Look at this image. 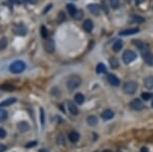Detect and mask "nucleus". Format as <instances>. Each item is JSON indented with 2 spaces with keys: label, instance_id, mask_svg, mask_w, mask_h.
Returning <instances> with one entry per match:
<instances>
[{
  "label": "nucleus",
  "instance_id": "42",
  "mask_svg": "<svg viewBox=\"0 0 153 152\" xmlns=\"http://www.w3.org/2000/svg\"><path fill=\"white\" fill-rule=\"evenodd\" d=\"M142 152H147V149H146V148H143V149H142Z\"/></svg>",
  "mask_w": 153,
  "mask_h": 152
},
{
  "label": "nucleus",
  "instance_id": "12",
  "mask_svg": "<svg viewBox=\"0 0 153 152\" xmlns=\"http://www.w3.org/2000/svg\"><path fill=\"white\" fill-rule=\"evenodd\" d=\"M144 86H145L146 89H148V90L153 89V77L152 76H148L144 79Z\"/></svg>",
  "mask_w": 153,
  "mask_h": 152
},
{
  "label": "nucleus",
  "instance_id": "43",
  "mask_svg": "<svg viewBox=\"0 0 153 152\" xmlns=\"http://www.w3.org/2000/svg\"><path fill=\"white\" fill-rule=\"evenodd\" d=\"M102 152H111V151H110V150H103Z\"/></svg>",
  "mask_w": 153,
  "mask_h": 152
},
{
  "label": "nucleus",
  "instance_id": "32",
  "mask_svg": "<svg viewBox=\"0 0 153 152\" xmlns=\"http://www.w3.org/2000/svg\"><path fill=\"white\" fill-rule=\"evenodd\" d=\"M56 142H57V144H59V145H64V143H66L64 142V137H63L62 135H58Z\"/></svg>",
  "mask_w": 153,
  "mask_h": 152
},
{
  "label": "nucleus",
  "instance_id": "23",
  "mask_svg": "<svg viewBox=\"0 0 153 152\" xmlns=\"http://www.w3.org/2000/svg\"><path fill=\"white\" fill-rule=\"evenodd\" d=\"M96 73H97V74H99V75L106 73V66H105V64H103V63L98 64V65L96 66Z\"/></svg>",
  "mask_w": 153,
  "mask_h": 152
},
{
  "label": "nucleus",
  "instance_id": "17",
  "mask_svg": "<svg viewBox=\"0 0 153 152\" xmlns=\"http://www.w3.org/2000/svg\"><path fill=\"white\" fill-rule=\"evenodd\" d=\"M68 138H70V141H71L72 143H77L79 141V139H80V134H79L78 132L74 131V132L70 133Z\"/></svg>",
  "mask_w": 153,
  "mask_h": 152
},
{
  "label": "nucleus",
  "instance_id": "14",
  "mask_svg": "<svg viewBox=\"0 0 153 152\" xmlns=\"http://www.w3.org/2000/svg\"><path fill=\"white\" fill-rule=\"evenodd\" d=\"M101 116L104 120H109L114 116V112L112 110H110V109H106V110H104L102 112Z\"/></svg>",
  "mask_w": 153,
  "mask_h": 152
},
{
  "label": "nucleus",
  "instance_id": "7",
  "mask_svg": "<svg viewBox=\"0 0 153 152\" xmlns=\"http://www.w3.org/2000/svg\"><path fill=\"white\" fill-rule=\"evenodd\" d=\"M45 50L48 53H53L55 50V43H54L53 39H48L45 42Z\"/></svg>",
  "mask_w": 153,
  "mask_h": 152
},
{
  "label": "nucleus",
  "instance_id": "4",
  "mask_svg": "<svg viewBox=\"0 0 153 152\" xmlns=\"http://www.w3.org/2000/svg\"><path fill=\"white\" fill-rule=\"evenodd\" d=\"M137 58V54L132 50H126L123 54V60L126 64H129L133 62Z\"/></svg>",
  "mask_w": 153,
  "mask_h": 152
},
{
  "label": "nucleus",
  "instance_id": "13",
  "mask_svg": "<svg viewBox=\"0 0 153 152\" xmlns=\"http://www.w3.org/2000/svg\"><path fill=\"white\" fill-rule=\"evenodd\" d=\"M84 30H85L87 33H91L93 31V28H94V25H93V22L91 20H86L84 22Z\"/></svg>",
  "mask_w": 153,
  "mask_h": 152
},
{
  "label": "nucleus",
  "instance_id": "22",
  "mask_svg": "<svg viewBox=\"0 0 153 152\" xmlns=\"http://www.w3.org/2000/svg\"><path fill=\"white\" fill-rule=\"evenodd\" d=\"M66 8H68V11L70 13V15H71L72 17H74V15H75V13H77V10H78L75 5L72 4V3H68V4L66 5Z\"/></svg>",
  "mask_w": 153,
  "mask_h": 152
},
{
  "label": "nucleus",
  "instance_id": "29",
  "mask_svg": "<svg viewBox=\"0 0 153 152\" xmlns=\"http://www.w3.org/2000/svg\"><path fill=\"white\" fill-rule=\"evenodd\" d=\"M132 20L134 22H143L144 19L140 15H132Z\"/></svg>",
  "mask_w": 153,
  "mask_h": 152
},
{
  "label": "nucleus",
  "instance_id": "20",
  "mask_svg": "<svg viewBox=\"0 0 153 152\" xmlns=\"http://www.w3.org/2000/svg\"><path fill=\"white\" fill-rule=\"evenodd\" d=\"M7 118H8L7 111L5 110V109H3V108H0V123H4Z\"/></svg>",
  "mask_w": 153,
  "mask_h": 152
},
{
  "label": "nucleus",
  "instance_id": "28",
  "mask_svg": "<svg viewBox=\"0 0 153 152\" xmlns=\"http://www.w3.org/2000/svg\"><path fill=\"white\" fill-rule=\"evenodd\" d=\"M109 3H110L111 8H113V9H117V8H119V0H109Z\"/></svg>",
  "mask_w": 153,
  "mask_h": 152
},
{
  "label": "nucleus",
  "instance_id": "24",
  "mask_svg": "<svg viewBox=\"0 0 153 152\" xmlns=\"http://www.w3.org/2000/svg\"><path fill=\"white\" fill-rule=\"evenodd\" d=\"M109 63H110V66H111V69H115L119 67V60H117L115 57H112V58L109 59Z\"/></svg>",
  "mask_w": 153,
  "mask_h": 152
},
{
  "label": "nucleus",
  "instance_id": "21",
  "mask_svg": "<svg viewBox=\"0 0 153 152\" xmlns=\"http://www.w3.org/2000/svg\"><path fill=\"white\" fill-rule=\"evenodd\" d=\"M75 101L78 104H83L84 101H85V96L83 95L82 93H77L75 95Z\"/></svg>",
  "mask_w": 153,
  "mask_h": 152
},
{
  "label": "nucleus",
  "instance_id": "31",
  "mask_svg": "<svg viewBox=\"0 0 153 152\" xmlns=\"http://www.w3.org/2000/svg\"><path fill=\"white\" fill-rule=\"evenodd\" d=\"M41 35L43 38H47V36H48V31H47V29L44 26L41 27Z\"/></svg>",
  "mask_w": 153,
  "mask_h": 152
},
{
  "label": "nucleus",
  "instance_id": "33",
  "mask_svg": "<svg viewBox=\"0 0 153 152\" xmlns=\"http://www.w3.org/2000/svg\"><path fill=\"white\" fill-rule=\"evenodd\" d=\"M64 20H66V15H64V13L60 11V13H58V22H63Z\"/></svg>",
  "mask_w": 153,
  "mask_h": 152
},
{
  "label": "nucleus",
  "instance_id": "5",
  "mask_svg": "<svg viewBox=\"0 0 153 152\" xmlns=\"http://www.w3.org/2000/svg\"><path fill=\"white\" fill-rule=\"evenodd\" d=\"M12 32L15 33V35H17V36H25L27 34L28 30L26 26L20 24V25H15V27L12 28Z\"/></svg>",
  "mask_w": 153,
  "mask_h": 152
},
{
  "label": "nucleus",
  "instance_id": "39",
  "mask_svg": "<svg viewBox=\"0 0 153 152\" xmlns=\"http://www.w3.org/2000/svg\"><path fill=\"white\" fill-rule=\"evenodd\" d=\"M6 146L5 145H2V144H0V152H4L5 150H6Z\"/></svg>",
  "mask_w": 153,
  "mask_h": 152
},
{
  "label": "nucleus",
  "instance_id": "27",
  "mask_svg": "<svg viewBox=\"0 0 153 152\" xmlns=\"http://www.w3.org/2000/svg\"><path fill=\"white\" fill-rule=\"evenodd\" d=\"M152 97H153L152 94H151V93H147V92H144V93L141 94V98L143 99V100H145V101L150 100Z\"/></svg>",
  "mask_w": 153,
  "mask_h": 152
},
{
  "label": "nucleus",
  "instance_id": "9",
  "mask_svg": "<svg viewBox=\"0 0 153 152\" xmlns=\"http://www.w3.org/2000/svg\"><path fill=\"white\" fill-rule=\"evenodd\" d=\"M107 82L111 85V86H114V87H117L119 85V83H121V81L119 80V78H117V77L114 76V75L110 74L107 76Z\"/></svg>",
  "mask_w": 153,
  "mask_h": 152
},
{
  "label": "nucleus",
  "instance_id": "36",
  "mask_svg": "<svg viewBox=\"0 0 153 152\" xmlns=\"http://www.w3.org/2000/svg\"><path fill=\"white\" fill-rule=\"evenodd\" d=\"M25 2L30 3V4H36L38 2V0H25Z\"/></svg>",
  "mask_w": 153,
  "mask_h": 152
},
{
  "label": "nucleus",
  "instance_id": "40",
  "mask_svg": "<svg viewBox=\"0 0 153 152\" xmlns=\"http://www.w3.org/2000/svg\"><path fill=\"white\" fill-rule=\"evenodd\" d=\"M8 1L12 4H19L20 3V0H8Z\"/></svg>",
  "mask_w": 153,
  "mask_h": 152
},
{
  "label": "nucleus",
  "instance_id": "6",
  "mask_svg": "<svg viewBox=\"0 0 153 152\" xmlns=\"http://www.w3.org/2000/svg\"><path fill=\"white\" fill-rule=\"evenodd\" d=\"M130 107H131L132 109H134V110L140 111L144 108V103L142 102L140 99H134V100L131 101V103H130Z\"/></svg>",
  "mask_w": 153,
  "mask_h": 152
},
{
  "label": "nucleus",
  "instance_id": "19",
  "mask_svg": "<svg viewBox=\"0 0 153 152\" xmlns=\"http://www.w3.org/2000/svg\"><path fill=\"white\" fill-rule=\"evenodd\" d=\"M123 46H124V43H123L122 40H117V41L114 42L113 46H112V49H113L114 52H119V51H121Z\"/></svg>",
  "mask_w": 153,
  "mask_h": 152
},
{
  "label": "nucleus",
  "instance_id": "37",
  "mask_svg": "<svg viewBox=\"0 0 153 152\" xmlns=\"http://www.w3.org/2000/svg\"><path fill=\"white\" fill-rule=\"evenodd\" d=\"M36 145H37L36 142H32V143H29V144L26 145V147H27V148H32L33 146H36Z\"/></svg>",
  "mask_w": 153,
  "mask_h": 152
},
{
  "label": "nucleus",
  "instance_id": "3",
  "mask_svg": "<svg viewBox=\"0 0 153 152\" xmlns=\"http://www.w3.org/2000/svg\"><path fill=\"white\" fill-rule=\"evenodd\" d=\"M137 89H138V84L136 82H127L126 84L123 87V90L126 94H129V95H133V94L136 93Z\"/></svg>",
  "mask_w": 153,
  "mask_h": 152
},
{
  "label": "nucleus",
  "instance_id": "1",
  "mask_svg": "<svg viewBox=\"0 0 153 152\" xmlns=\"http://www.w3.org/2000/svg\"><path fill=\"white\" fill-rule=\"evenodd\" d=\"M81 83H82V79L79 76H77V75H73V76H71L68 79L66 87L70 91H74L80 86Z\"/></svg>",
  "mask_w": 153,
  "mask_h": 152
},
{
  "label": "nucleus",
  "instance_id": "16",
  "mask_svg": "<svg viewBox=\"0 0 153 152\" xmlns=\"http://www.w3.org/2000/svg\"><path fill=\"white\" fill-rule=\"evenodd\" d=\"M17 102V99L13 98V97H10V98H7L6 100L2 101V102L0 103V107L3 108L5 107V106H10L11 104H13V103Z\"/></svg>",
  "mask_w": 153,
  "mask_h": 152
},
{
  "label": "nucleus",
  "instance_id": "26",
  "mask_svg": "<svg viewBox=\"0 0 153 152\" xmlns=\"http://www.w3.org/2000/svg\"><path fill=\"white\" fill-rule=\"evenodd\" d=\"M0 89H2V90H4V91H13L15 88V86H12L10 84H3V85L0 86Z\"/></svg>",
  "mask_w": 153,
  "mask_h": 152
},
{
  "label": "nucleus",
  "instance_id": "35",
  "mask_svg": "<svg viewBox=\"0 0 153 152\" xmlns=\"http://www.w3.org/2000/svg\"><path fill=\"white\" fill-rule=\"evenodd\" d=\"M45 114H44V110L43 109H41V124L42 126H44V123H45Z\"/></svg>",
  "mask_w": 153,
  "mask_h": 152
},
{
  "label": "nucleus",
  "instance_id": "15",
  "mask_svg": "<svg viewBox=\"0 0 153 152\" xmlns=\"http://www.w3.org/2000/svg\"><path fill=\"white\" fill-rule=\"evenodd\" d=\"M68 111H70V113H71L72 115H75V116L78 115V113H79L78 106L73 102H68Z\"/></svg>",
  "mask_w": 153,
  "mask_h": 152
},
{
  "label": "nucleus",
  "instance_id": "45",
  "mask_svg": "<svg viewBox=\"0 0 153 152\" xmlns=\"http://www.w3.org/2000/svg\"><path fill=\"white\" fill-rule=\"evenodd\" d=\"M152 107H153V101H152Z\"/></svg>",
  "mask_w": 153,
  "mask_h": 152
},
{
  "label": "nucleus",
  "instance_id": "11",
  "mask_svg": "<svg viewBox=\"0 0 153 152\" xmlns=\"http://www.w3.org/2000/svg\"><path fill=\"white\" fill-rule=\"evenodd\" d=\"M17 130L22 133H26L30 130V126L27 122H21L17 124Z\"/></svg>",
  "mask_w": 153,
  "mask_h": 152
},
{
  "label": "nucleus",
  "instance_id": "25",
  "mask_svg": "<svg viewBox=\"0 0 153 152\" xmlns=\"http://www.w3.org/2000/svg\"><path fill=\"white\" fill-rule=\"evenodd\" d=\"M7 47V38L2 37L0 39V50H4Z\"/></svg>",
  "mask_w": 153,
  "mask_h": 152
},
{
  "label": "nucleus",
  "instance_id": "10",
  "mask_svg": "<svg viewBox=\"0 0 153 152\" xmlns=\"http://www.w3.org/2000/svg\"><path fill=\"white\" fill-rule=\"evenodd\" d=\"M139 31H140L139 28H132V29L124 30V31H122V32H119V35H121V36H130V35L137 34Z\"/></svg>",
  "mask_w": 153,
  "mask_h": 152
},
{
  "label": "nucleus",
  "instance_id": "2",
  "mask_svg": "<svg viewBox=\"0 0 153 152\" xmlns=\"http://www.w3.org/2000/svg\"><path fill=\"white\" fill-rule=\"evenodd\" d=\"M26 69V63L22 60H17L9 65V71L12 74H21Z\"/></svg>",
  "mask_w": 153,
  "mask_h": 152
},
{
  "label": "nucleus",
  "instance_id": "30",
  "mask_svg": "<svg viewBox=\"0 0 153 152\" xmlns=\"http://www.w3.org/2000/svg\"><path fill=\"white\" fill-rule=\"evenodd\" d=\"M83 15H84V13H83L82 10H77V13H75V15H74V19H76V20H81L83 17Z\"/></svg>",
  "mask_w": 153,
  "mask_h": 152
},
{
  "label": "nucleus",
  "instance_id": "38",
  "mask_svg": "<svg viewBox=\"0 0 153 152\" xmlns=\"http://www.w3.org/2000/svg\"><path fill=\"white\" fill-rule=\"evenodd\" d=\"M51 7H52V4H49L48 6H46V7H45V9H44V11H43V13H44V15H45V13H46L47 11H49Z\"/></svg>",
  "mask_w": 153,
  "mask_h": 152
},
{
  "label": "nucleus",
  "instance_id": "44",
  "mask_svg": "<svg viewBox=\"0 0 153 152\" xmlns=\"http://www.w3.org/2000/svg\"><path fill=\"white\" fill-rule=\"evenodd\" d=\"M39 152H47V151H46V150H40Z\"/></svg>",
  "mask_w": 153,
  "mask_h": 152
},
{
  "label": "nucleus",
  "instance_id": "8",
  "mask_svg": "<svg viewBox=\"0 0 153 152\" xmlns=\"http://www.w3.org/2000/svg\"><path fill=\"white\" fill-rule=\"evenodd\" d=\"M88 9L94 15H100V13H101V8L98 4H89L88 5Z\"/></svg>",
  "mask_w": 153,
  "mask_h": 152
},
{
  "label": "nucleus",
  "instance_id": "18",
  "mask_svg": "<svg viewBox=\"0 0 153 152\" xmlns=\"http://www.w3.org/2000/svg\"><path fill=\"white\" fill-rule=\"evenodd\" d=\"M87 124L90 127H95V126H97L98 124V118L95 116V115H90V116H88L87 118Z\"/></svg>",
  "mask_w": 153,
  "mask_h": 152
},
{
  "label": "nucleus",
  "instance_id": "41",
  "mask_svg": "<svg viewBox=\"0 0 153 152\" xmlns=\"http://www.w3.org/2000/svg\"><path fill=\"white\" fill-rule=\"evenodd\" d=\"M143 2V0H136V3L137 4H140V3Z\"/></svg>",
  "mask_w": 153,
  "mask_h": 152
},
{
  "label": "nucleus",
  "instance_id": "34",
  "mask_svg": "<svg viewBox=\"0 0 153 152\" xmlns=\"http://www.w3.org/2000/svg\"><path fill=\"white\" fill-rule=\"evenodd\" d=\"M5 137H6V131L2 128H0V139H3Z\"/></svg>",
  "mask_w": 153,
  "mask_h": 152
}]
</instances>
